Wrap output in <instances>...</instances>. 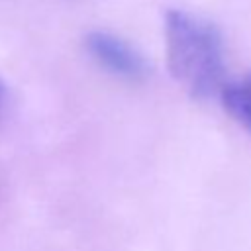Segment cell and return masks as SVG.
<instances>
[{"label":"cell","instance_id":"6da1fadb","mask_svg":"<svg viewBox=\"0 0 251 251\" xmlns=\"http://www.w3.org/2000/svg\"><path fill=\"white\" fill-rule=\"evenodd\" d=\"M167 69L173 80L192 98L218 96L226 84V47L222 31L186 10L163 14Z\"/></svg>","mask_w":251,"mask_h":251},{"label":"cell","instance_id":"7a4b0ae2","mask_svg":"<svg viewBox=\"0 0 251 251\" xmlns=\"http://www.w3.org/2000/svg\"><path fill=\"white\" fill-rule=\"evenodd\" d=\"M88 57L108 75L124 82L139 84L151 75V67L143 53L127 39L106 29H92L82 39Z\"/></svg>","mask_w":251,"mask_h":251},{"label":"cell","instance_id":"3957f363","mask_svg":"<svg viewBox=\"0 0 251 251\" xmlns=\"http://www.w3.org/2000/svg\"><path fill=\"white\" fill-rule=\"evenodd\" d=\"M218 96L226 114L241 127L251 131V73L226 80Z\"/></svg>","mask_w":251,"mask_h":251},{"label":"cell","instance_id":"277c9868","mask_svg":"<svg viewBox=\"0 0 251 251\" xmlns=\"http://www.w3.org/2000/svg\"><path fill=\"white\" fill-rule=\"evenodd\" d=\"M4 106H6V86H4V82L0 80V116H2V112H4Z\"/></svg>","mask_w":251,"mask_h":251}]
</instances>
